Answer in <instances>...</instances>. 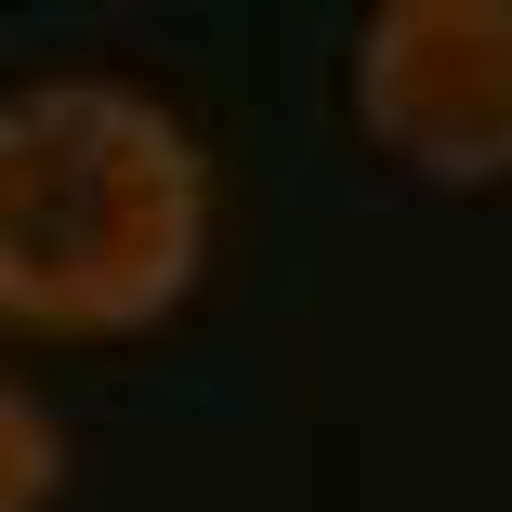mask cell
Returning a JSON list of instances; mask_svg holds the SVG:
<instances>
[{"mask_svg":"<svg viewBox=\"0 0 512 512\" xmlns=\"http://www.w3.org/2000/svg\"><path fill=\"white\" fill-rule=\"evenodd\" d=\"M211 250V158L132 79L0 92V329L132 342L184 316Z\"/></svg>","mask_w":512,"mask_h":512,"instance_id":"6da1fadb","label":"cell"},{"mask_svg":"<svg viewBox=\"0 0 512 512\" xmlns=\"http://www.w3.org/2000/svg\"><path fill=\"white\" fill-rule=\"evenodd\" d=\"M355 119L421 184H512V0H381L355 27Z\"/></svg>","mask_w":512,"mask_h":512,"instance_id":"7a4b0ae2","label":"cell"},{"mask_svg":"<svg viewBox=\"0 0 512 512\" xmlns=\"http://www.w3.org/2000/svg\"><path fill=\"white\" fill-rule=\"evenodd\" d=\"M66 499V421L0 368V512H53Z\"/></svg>","mask_w":512,"mask_h":512,"instance_id":"3957f363","label":"cell"}]
</instances>
